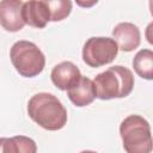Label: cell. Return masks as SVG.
Masks as SVG:
<instances>
[{
    "label": "cell",
    "mask_w": 153,
    "mask_h": 153,
    "mask_svg": "<svg viewBox=\"0 0 153 153\" xmlns=\"http://www.w3.org/2000/svg\"><path fill=\"white\" fill-rule=\"evenodd\" d=\"M118 53L117 44L110 37H91L82 48V61L92 68L111 63Z\"/></svg>",
    "instance_id": "5b68a950"
},
{
    "label": "cell",
    "mask_w": 153,
    "mask_h": 153,
    "mask_svg": "<svg viewBox=\"0 0 153 153\" xmlns=\"http://www.w3.org/2000/svg\"><path fill=\"white\" fill-rule=\"evenodd\" d=\"M120 135L127 153H151L152 135L147 120L139 115H129L120 124Z\"/></svg>",
    "instance_id": "3957f363"
},
{
    "label": "cell",
    "mask_w": 153,
    "mask_h": 153,
    "mask_svg": "<svg viewBox=\"0 0 153 153\" xmlns=\"http://www.w3.org/2000/svg\"><path fill=\"white\" fill-rule=\"evenodd\" d=\"M92 82L96 97L102 100L124 98L133 91L134 75L127 67L117 65L96 75Z\"/></svg>",
    "instance_id": "7a4b0ae2"
},
{
    "label": "cell",
    "mask_w": 153,
    "mask_h": 153,
    "mask_svg": "<svg viewBox=\"0 0 153 153\" xmlns=\"http://www.w3.org/2000/svg\"><path fill=\"white\" fill-rule=\"evenodd\" d=\"M67 96L75 106L82 108L90 105L96 98V91L92 80L81 75L80 80L73 87L67 90Z\"/></svg>",
    "instance_id": "30bf717a"
},
{
    "label": "cell",
    "mask_w": 153,
    "mask_h": 153,
    "mask_svg": "<svg viewBox=\"0 0 153 153\" xmlns=\"http://www.w3.org/2000/svg\"><path fill=\"white\" fill-rule=\"evenodd\" d=\"M134 71L139 76L146 80L153 79V51L151 49H141L133 59Z\"/></svg>",
    "instance_id": "7c38bea8"
},
{
    "label": "cell",
    "mask_w": 153,
    "mask_h": 153,
    "mask_svg": "<svg viewBox=\"0 0 153 153\" xmlns=\"http://www.w3.org/2000/svg\"><path fill=\"white\" fill-rule=\"evenodd\" d=\"M0 153H37V145L24 135L0 137Z\"/></svg>",
    "instance_id": "8fae6325"
},
{
    "label": "cell",
    "mask_w": 153,
    "mask_h": 153,
    "mask_svg": "<svg viewBox=\"0 0 153 153\" xmlns=\"http://www.w3.org/2000/svg\"><path fill=\"white\" fill-rule=\"evenodd\" d=\"M22 16L25 24L43 29L50 20L49 8L45 1H26L23 4Z\"/></svg>",
    "instance_id": "9c48e42d"
},
{
    "label": "cell",
    "mask_w": 153,
    "mask_h": 153,
    "mask_svg": "<svg viewBox=\"0 0 153 153\" xmlns=\"http://www.w3.org/2000/svg\"><path fill=\"white\" fill-rule=\"evenodd\" d=\"M27 114L45 130H60L67 123V110L57 97L48 92H39L30 98Z\"/></svg>",
    "instance_id": "6da1fadb"
},
{
    "label": "cell",
    "mask_w": 153,
    "mask_h": 153,
    "mask_svg": "<svg viewBox=\"0 0 153 153\" xmlns=\"http://www.w3.org/2000/svg\"><path fill=\"white\" fill-rule=\"evenodd\" d=\"M112 39L117 44L118 50L122 51H133L140 45L141 35L140 30L133 23H120L112 30Z\"/></svg>",
    "instance_id": "52a82bcc"
},
{
    "label": "cell",
    "mask_w": 153,
    "mask_h": 153,
    "mask_svg": "<svg viewBox=\"0 0 153 153\" xmlns=\"http://www.w3.org/2000/svg\"><path fill=\"white\" fill-rule=\"evenodd\" d=\"M10 59L16 71L24 78H33L42 73L45 57L41 49L32 42L18 41L10 50Z\"/></svg>",
    "instance_id": "277c9868"
},
{
    "label": "cell",
    "mask_w": 153,
    "mask_h": 153,
    "mask_svg": "<svg viewBox=\"0 0 153 153\" xmlns=\"http://www.w3.org/2000/svg\"><path fill=\"white\" fill-rule=\"evenodd\" d=\"M23 1L2 0L0 1V25L10 32H17L25 25L22 16Z\"/></svg>",
    "instance_id": "8992f818"
},
{
    "label": "cell",
    "mask_w": 153,
    "mask_h": 153,
    "mask_svg": "<svg viewBox=\"0 0 153 153\" xmlns=\"http://www.w3.org/2000/svg\"><path fill=\"white\" fill-rule=\"evenodd\" d=\"M80 153H97V152H94V151H81Z\"/></svg>",
    "instance_id": "5bb4252c"
},
{
    "label": "cell",
    "mask_w": 153,
    "mask_h": 153,
    "mask_svg": "<svg viewBox=\"0 0 153 153\" xmlns=\"http://www.w3.org/2000/svg\"><path fill=\"white\" fill-rule=\"evenodd\" d=\"M49 8L50 20L60 22L67 18L72 11V2L69 0H55V1H45Z\"/></svg>",
    "instance_id": "4fadbf2b"
},
{
    "label": "cell",
    "mask_w": 153,
    "mask_h": 153,
    "mask_svg": "<svg viewBox=\"0 0 153 153\" xmlns=\"http://www.w3.org/2000/svg\"><path fill=\"white\" fill-rule=\"evenodd\" d=\"M50 78L53 84L59 90L67 91L80 80L81 73L73 62L63 61L53 68L50 73Z\"/></svg>",
    "instance_id": "ba28073f"
}]
</instances>
